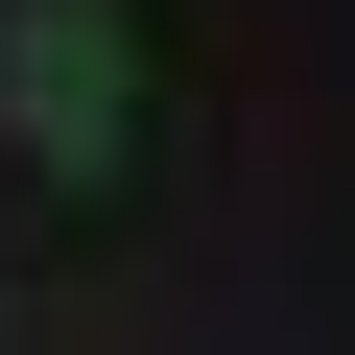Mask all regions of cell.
<instances>
[{"instance_id":"1","label":"cell","mask_w":355,"mask_h":355,"mask_svg":"<svg viewBox=\"0 0 355 355\" xmlns=\"http://www.w3.org/2000/svg\"><path fill=\"white\" fill-rule=\"evenodd\" d=\"M0 119H24L48 190H95L119 119H142V48H119V0H0Z\"/></svg>"}]
</instances>
